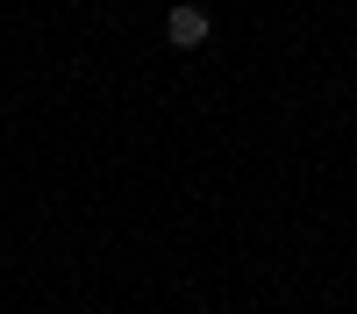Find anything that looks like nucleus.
<instances>
[{"instance_id": "1", "label": "nucleus", "mask_w": 357, "mask_h": 314, "mask_svg": "<svg viewBox=\"0 0 357 314\" xmlns=\"http://www.w3.org/2000/svg\"><path fill=\"white\" fill-rule=\"evenodd\" d=\"M207 29H215V22H207L200 8H172V15H165V43H172V50H200Z\"/></svg>"}]
</instances>
